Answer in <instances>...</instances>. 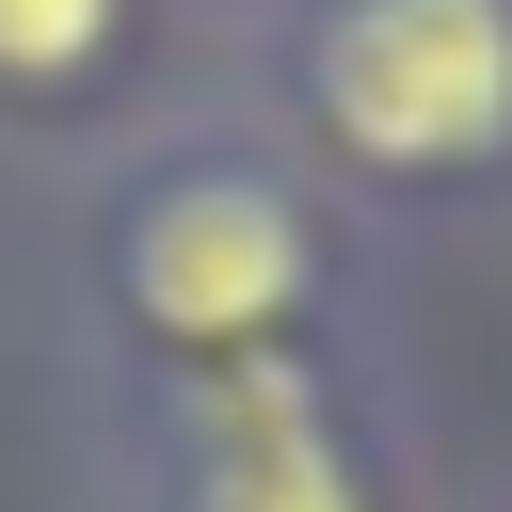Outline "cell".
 I'll use <instances>...</instances> for the list:
<instances>
[{
    "instance_id": "cell-1",
    "label": "cell",
    "mask_w": 512,
    "mask_h": 512,
    "mask_svg": "<svg viewBox=\"0 0 512 512\" xmlns=\"http://www.w3.org/2000/svg\"><path fill=\"white\" fill-rule=\"evenodd\" d=\"M320 128L384 176H448L512 144V0H336L320 16Z\"/></svg>"
},
{
    "instance_id": "cell-2",
    "label": "cell",
    "mask_w": 512,
    "mask_h": 512,
    "mask_svg": "<svg viewBox=\"0 0 512 512\" xmlns=\"http://www.w3.org/2000/svg\"><path fill=\"white\" fill-rule=\"evenodd\" d=\"M112 272H128V320H144V336L224 352V336H256V320L304 304V208H288L272 176H224V160H208V176H160V192L128 208Z\"/></svg>"
},
{
    "instance_id": "cell-3",
    "label": "cell",
    "mask_w": 512,
    "mask_h": 512,
    "mask_svg": "<svg viewBox=\"0 0 512 512\" xmlns=\"http://www.w3.org/2000/svg\"><path fill=\"white\" fill-rule=\"evenodd\" d=\"M192 512H368V496H352L336 432L304 416V384H288V368H240V384L208 400V464H192Z\"/></svg>"
},
{
    "instance_id": "cell-4",
    "label": "cell",
    "mask_w": 512,
    "mask_h": 512,
    "mask_svg": "<svg viewBox=\"0 0 512 512\" xmlns=\"http://www.w3.org/2000/svg\"><path fill=\"white\" fill-rule=\"evenodd\" d=\"M112 48V0H0V80H80Z\"/></svg>"
}]
</instances>
